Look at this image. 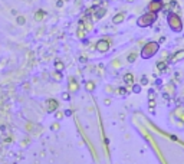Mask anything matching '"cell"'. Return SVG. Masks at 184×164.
Wrapping results in <instances>:
<instances>
[{
    "label": "cell",
    "mask_w": 184,
    "mask_h": 164,
    "mask_svg": "<svg viewBox=\"0 0 184 164\" xmlns=\"http://www.w3.org/2000/svg\"><path fill=\"white\" fill-rule=\"evenodd\" d=\"M158 51H160V42L150 40V42H147L143 46V49H141V58L143 59H150L154 55H157Z\"/></svg>",
    "instance_id": "1"
},
{
    "label": "cell",
    "mask_w": 184,
    "mask_h": 164,
    "mask_svg": "<svg viewBox=\"0 0 184 164\" xmlns=\"http://www.w3.org/2000/svg\"><path fill=\"white\" fill-rule=\"evenodd\" d=\"M167 23H168V26H170V29L173 32L180 33L183 30V20H181V17L176 12H170L167 14Z\"/></svg>",
    "instance_id": "2"
},
{
    "label": "cell",
    "mask_w": 184,
    "mask_h": 164,
    "mask_svg": "<svg viewBox=\"0 0 184 164\" xmlns=\"http://www.w3.org/2000/svg\"><path fill=\"white\" fill-rule=\"evenodd\" d=\"M157 20V13H152V12H145L144 14H141L137 20L138 27H150Z\"/></svg>",
    "instance_id": "3"
},
{
    "label": "cell",
    "mask_w": 184,
    "mask_h": 164,
    "mask_svg": "<svg viewBox=\"0 0 184 164\" xmlns=\"http://www.w3.org/2000/svg\"><path fill=\"white\" fill-rule=\"evenodd\" d=\"M148 12H152V13H158V12H161L163 9H164V3H163V0H151L150 3H148Z\"/></svg>",
    "instance_id": "4"
},
{
    "label": "cell",
    "mask_w": 184,
    "mask_h": 164,
    "mask_svg": "<svg viewBox=\"0 0 184 164\" xmlns=\"http://www.w3.org/2000/svg\"><path fill=\"white\" fill-rule=\"evenodd\" d=\"M109 46H111V43H109V40L108 39H101V40L97 42L95 49H97L99 53H106L108 51H109Z\"/></svg>",
    "instance_id": "5"
},
{
    "label": "cell",
    "mask_w": 184,
    "mask_h": 164,
    "mask_svg": "<svg viewBox=\"0 0 184 164\" xmlns=\"http://www.w3.org/2000/svg\"><path fill=\"white\" fill-rule=\"evenodd\" d=\"M183 59H184V49H180V51L174 52L168 58V63H177V62H180V60H183Z\"/></svg>",
    "instance_id": "6"
},
{
    "label": "cell",
    "mask_w": 184,
    "mask_h": 164,
    "mask_svg": "<svg viewBox=\"0 0 184 164\" xmlns=\"http://www.w3.org/2000/svg\"><path fill=\"white\" fill-rule=\"evenodd\" d=\"M46 111L48 112H56L58 111V108H59V104H58V101L53 98H49L46 101Z\"/></svg>",
    "instance_id": "7"
},
{
    "label": "cell",
    "mask_w": 184,
    "mask_h": 164,
    "mask_svg": "<svg viewBox=\"0 0 184 164\" xmlns=\"http://www.w3.org/2000/svg\"><path fill=\"white\" fill-rule=\"evenodd\" d=\"M106 14V7L105 6H95V12H94V17L95 20L102 19Z\"/></svg>",
    "instance_id": "8"
},
{
    "label": "cell",
    "mask_w": 184,
    "mask_h": 164,
    "mask_svg": "<svg viewBox=\"0 0 184 164\" xmlns=\"http://www.w3.org/2000/svg\"><path fill=\"white\" fill-rule=\"evenodd\" d=\"M68 89H69V92H78L79 91V84L78 81L75 78H69V81H68Z\"/></svg>",
    "instance_id": "9"
},
{
    "label": "cell",
    "mask_w": 184,
    "mask_h": 164,
    "mask_svg": "<svg viewBox=\"0 0 184 164\" xmlns=\"http://www.w3.org/2000/svg\"><path fill=\"white\" fill-rule=\"evenodd\" d=\"M76 36H78L79 39H85L86 38V29H85V26H84V22H82V20H79V23H78Z\"/></svg>",
    "instance_id": "10"
},
{
    "label": "cell",
    "mask_w": 184,
    "mask_h": 164,
    "mask_svg": "<svg viewBox=\"0 0 184 164\" xmlns=\"http://www.w3.org/2000/svg\"><path fill=\"white\" fill-rule=\"evenodd\" d=\"M125 16H127L125 12H119V13H117L114 17H112V23H114V25H119V23H122V22L125 20Z\"/></svg>",
    "instance_id": "11"
},
{
    "label": "cell",
    "mask_w": 184,
    "mask_h": 164,
    "mask_svg": "<svg viewBox=\"0 0 184 164\" xmlns=\"http://www.w3.org/2000/svg\"><path fill=\"white\" fill-rule=\"evenodd\" d=\"M124 82H125V85L127 86H132L134 85V75L132 73H125L124 75Z\"/></svg>",
    "instance_id": "12"
},
{
    "label": "cell",
    "mask_w": 184,
    "mask_h": 164,
    "mask_svg": "<svg viewBox=\"0 0 184 164\" xmlns=\"http://www.w3.org/2000/svg\"><path fill=\"white\" fill-rule=\"evenodd\" d=\"M46 16V12L45 10H38L36 13H35V20H38V22H40V20H43Z\"/></svg>",
    "instance_id": "13"
},
{
    "label": "cell",
    "mask_w": 184,
    "mask_h": 164,
    "mask_svg": "<svg viewBox=\"0 0 184 164\" xmlns=\"http://www.w3.org/2000/svg\"><path fill=\"white\" fill-rule=\"evenodd\" d=\"M55 69H56L58 72H62V71L65 69V65H63V62H62V60H56V62H55Z\"/></svg>",
    "instance_id": "14"
},
{
    "label": "cell",
    "mask_w": 184,
    "mask_h": 164,
    "mask_svg": "<svg viewBox=\"0 0 184 164\" xmlns=\"http://www.w3.org/2000/svg\"><path fill=\"white\" fill-rule=\"evenodd\" d=\"M167 63H168V62H165V60H158V62H157V68L160 69V71H165Z\"/></svg>",
    "instance_id": "15"
},
{
    "label": "cell",
    "mask_w": 184,
    "mask_h": 164,
    "mask_svg": "<svg viewBox=\"0 0 184 164\" xmlns=\"http://www.w3.org/2000/svg\"><path fill=\"white\" fill-rule=\"evenodd\" d=\"M85 88H86V91L88 92H92L94 89H95V84H94L92 81H88V82H86V85H85Z\"/></svg>",
    "instance_id": "16"
},
{
    "label": "cell",
    "mask_w": 184,
    "mask_h": 164,
    "mask_svg": "<svg viewBox=\"0 0 184 164\" xmlns=\"http://www.w3.org/2000/svg\"><path fill=\"white\" fill-rule=\"evenodd\" d=\"M135 59H137V53H130V55H128V56H127V60H128V62H135Z\"/></svg>",
    "instance_id": "17"
},
{
    "label": "cell",
    "mask_w": 184,
    "mask_h": 164,
    "mask_svg": "<svg viewBox=\"0 0 184 164\" xmlns=\"http://www.w3.org/2000/svg\"><path fill=\"white\" fill-rule=\"evenodd\" d=\"M52 78L55 79V81H60V79H62V73L56 71L55 73H52Z\"/></svg>",
    "instance_id": "18"
},
{
    "label": "cell",
    "mask_w": 184,
    "mask_h": 164,
    "mask_svg": "<svg viewBox=\"0 0 184 164\" xmlns=\"http://www.w3.org/2000/svg\"><path fill=\"white\" fill-rule=\"evenodd\" d=\"M118 94L121 95V97H127V95H128V91H127V88H119Z\"/></svg>",
    "instance_id": "19"
},
{
    "label": "cell",
    "mask_w": 184,
    "mask_h": 164,
    "mask_svg": "<svg viewBox=\"0 0 184 164\" xmlns=\"http://www.w3.org/2000/svg\"><path fill=\"white\" fill-rule=\"evenodd\" d=\"M17 23H19V25H25V22H26V19H25V17H23V16H17Z\"/></svg>",
    "instance_id": "20"
},
{
    "label": "cell",
    "mask_w": 184,
    "mask_h": 164,
    "mask_svg": "<svg viewBox=\"0 0 184 164\" xmlns=\"http://www.w3.org/2000/svg\"><path fill=\"white\" fill-rule=\"evenodd\" d=\"M132 91L135 92V94H140V92H141V86L140 85H132Z\"/></svg>",
    "instance_id": "21"
},
{
    "label": "cell",
    "mask_w": 184,
    "mask_h": 164,
    "mask_svg": "<svg viewBox=\"0 0 184 164\" xmlns=\"http://www.w3.org/2000/svg\"><path fill=\"white\" fill-rule=\"evenodd\" d=\"M69 94H71V92H63V94H62V99H65V101H69V99H71Z\"/></svg>",
    "instance_id": "22"
},
{
    "label": "cell",
    "mask_w": 184,
    "mask_h": 164,
    "mask_svg": "<svg viewBox=\"0 0 184 164\" xmlns=\"http://www.w3.org/2000/svg\"><path fill=\"white\" fill-rule=\"evenodd\" d=\"M63 112H59V111H56V114H55V117H56V119H60V118H63Z\"/></svg>",
    "instance_id": "23"
},
{
    "label": "cell",
    "mask_w": 184,
    "mask_h": 164,
    "mask_svg": "<svg viewBox=\"0 0 184 164\" xmlns=\"http://www.w3.org/2000/svg\"><path fill=\"white\" fill-rule=\"evenodd\" d=\"M56 6H58V7L63 6V0H58V2H56Z\"/></svg>",
    "instance_id": "24"
},
{
    "label": "cell",
    "mask_w": 184,
    "mask_h": 164,
    "mask_svg": "<svg viewBox=\"0 0 184 164\" xmlns=\"http://www.w3.org/2000/svg\"><path fill=\"white\" fill-rule=\"evenodd\" d=\"M51 128H52V130H59V124H56V122H55V124H52Z\"/></svg>",
    "instance_id": "25"
},
{
    "label": "cell",
    "mask_w": 184,
    "mask_h": 164,
    "mask_svg": "<svg viewBox=\"0 0 184 164\" xmlns=\"http://www.w3.org/2000/svg\"><path fill=\"white\" fill-rule=\"evenodd\" d=\"M150 107H151V108H154V107H155V101H154V99H151V101H150Z\"/></svg>",
    "instance_id": "26"
},
{
    "label": "cell",
    "mask_w": 184,
    "mask_h": 164,
    "mask_svg": "<svg viewBox=\"0 0 184 164\" xmlns=\"http://www.w3.org/2000/svg\"><path fill=\"white\" fill-rule=\"evenodd\" d=\"M71 114H72V111H71V110H68V111H65V115H71Z\"/></svg>",
    "instance_id": "27"
},
{
    "label": "cell",
    "mask_w": 184,
    "mask_h": 164,
    "mask_svg": "<svg viewBox=\"0 0 184 164\" xmlns=\"http://www.w3.org/2000/svg\"><path fill=\"white\" fill-rule=\"evenodd\" d=\"M127 2H130V3H131V2H134V0H127Z\"/></svg>",
    "instance_id": "28"
},
{
    "label": "cell",
    "mask_w": 184,
    "mask_h": 164,
    "mask_svg": "<svg viewBox=\"0 0 184 164\" xmlns=\"http://www.w3.org/2000/svg\"><path fill=\"white\" fill-rule=\"evenodd\" d=\"M63 2H69V0H63Z\"/></svg>",
    "instance_id": "29"
}]
</instances>
